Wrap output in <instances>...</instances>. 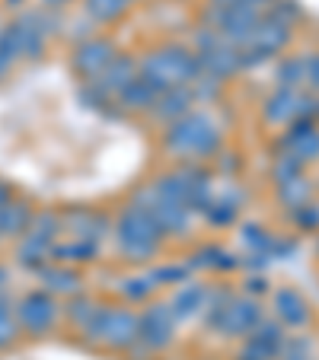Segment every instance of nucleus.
<instances>
[{
    "label": "nucleus",
    "mask_w": 319,
    "mask_h": 360,
    "mask_svg": "<svg viewBox=\"0 0 319 360\" xmlns=\"http://www.w3.org/2000/svg\"><path fill=\"white\" fill-rule=\"evenodd\" d=\"M87 7H89V13H96L99 20H109V16L122 13L125 0H87Z\"/></svg>",
    "instance_id": "obj_1"
}]
</instances>
